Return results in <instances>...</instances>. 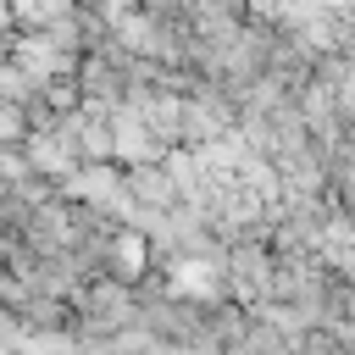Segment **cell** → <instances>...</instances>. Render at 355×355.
<instances>
[{
    "label": "cell",
    "mask_w": 355,
    "mask_h": 355,
    "mask_svg": "<svg viewBox=\"0 0 355 355\" xmlns=\"http://www.w3.org/2000/svg\"><path fill=\"white\" fill-rule=\"evenodd\" d=\"M39 100H44V111L55 116V122H67V116H83V83H78V72L72 78H50L44 89H39Z\"/></svg>",
    "instance_id": "2"
},
{
    "label": "cell",
    "mask_w": 355,
    "mask_h": 355,
    "mask_svg": "<svg viewBox=\"0 0 355 355\" xmlns=\"http://www.w3.org/2000/svg\"><path fill=\"white\" fill-rule=\"evenodd\" d=\"M28 133H33L28 128V111L22 105H0V150H22Z\"/></svg>",
    "instance_id": "4"
},
{
    "label": "cell",
    "mask_w": 355,
    "mask_h": 355,
    "mask_svg": "<svg viewBox=\"0 0 355 355\" xmlns=\"http://www.w3.org/2000/svg\"><path fill=\"white\" fill-rule=\"evenodd\" d=\"M122 183H128V200H133L139 211L166 216V211H178V205H183V194H178V183H172V172H166V166H128V172H122Z\"/></svg>",
    "instance_id": "1"
},
{
    "label": "cell",
    "mask_w": 355,
    "mask_h": 355,
    "mask_svg": "<svg viewBox=\"0 0 355 355\" xmlns=\"http://www.w3.org/2000/svg\"><path fill=\"white\" fill-rule=\"evenodd\" d=\"M6 22H11V11H6V6H0V33H6Z\"/></svg>",
    "instance_id": "5"
},
{
    "label": "cell",
    "mask_w": 355,
    "mask_h": 355,
    "mask_svg": "<svg viewBox=\"0 0 355 355\" xmlns=\"http://www.w3.org/2000/svg\"><path fill=\"white\" fill-rule=\"evenodd\" d=\"M67 17H72V6H17V11H11V22H22V28H44V33L61 28Z\"/></svg>",
    "instance_id": "3"
}]
</instances>
